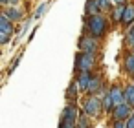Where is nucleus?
<instances>
[{
	"label": "nucleus",
	"mask_w": 134,
	"mask_h": 128,
	"mask_svg": "<svg viewBox=\"0 0 134 128\" xmlns=\"http://www.w3.org/2000/svg\"><path fill=\"white\" fill-rule=\"evenodd\" d=\"M107 31H108V20L107 17H103V13L83 19V35H88L99 40L107 35Z\"/></svg>",
	"instance_id": "1"
},
{
	"label": "nucleus",
	"mask_w": 134,
	"mask_h": 128,
	"mask_svg": "<svg viewBox=\"0 0 134 128\" xmlns=\"http://www.w3.org/2000/svg\"><path fill=\"white\" fill-rule=\"evenodd\" d=\"M97 64V57L92 55V53H83L79 51L75 55V62H74V68L77 70V73H85V71H92Z\"/></svg>",
	"instance_id": "2"
},
{
	"label": "nucleus",
	"mask_w": 134,
	"mask_h": 128,
	"mask_svg": "<svg viewBox=\"0 0 134 128\" xmlns=\"http://www.w3.org/2000/svg\"><path fill=\"white\" fill-rule=\"evenodd\" d=\"M83 112L88 115V117H97L103 110V102L101 99H97L96 95H86V99L83 101Z\"/></svg>",
	"instance_id": "3"
},
{
	"label": "nucleus",
	"mask_w": 134,
	"mask_h": 128,
	"mask_svg": "<svg viewBox=\"0 0 134 128\" xmlns=\"http://www.w3.org/2000/svg\"><path fill=\"white\" fill-rule=\"evenodd\" d=\"M13 29H15L13 22L2 13V15H0V44H2V46H6V44L11 40Z\"/></svg>",
	"instance_id": "4"
},
{
	"label": "nucleus",
	"mask_w": 134,
	"mask_h": 128,
	"mask_svg": "<svg viewBox=\"0 0 134 128\" xmlns=\"http://www.w3.org/2000/svg\"><path fill=\"white\" fill-rule=\"evenodd\" d=\"M77 48H79V51H83V53H92V55H96V53L99 51V40L94 39V37H88V35H81V37H79V42H77Z\"/></svg>",
	"instance_id": "5"
},
{
	"label": "nucleus",
	"mask_w": 134,
	"mask_h": 128,
	"mask_svg": "<svg viewBox=\"0 0 134 128\" xmlns=\"http://www.w3.org/2000/svg\"><path fill=\"white\" fill-rule=\"evenodd\" d=\"M79 119V110L75 102H66V106L61 112V121H70V123H77Z\"/></svg>",
	"instance_id": "6"
},
{
	"label": "nucleus",
	"mask_w": 134,
	"mask_h": 128,
	"mask_svg": "<svg viewBox=\"0 0 134 128\" xmlns=\"http://www.w3.org/2000/svg\"><path fill=\"white\" fill-rule=\"evenodd\" d=\"M132 108L127 104V102H123V104H119V106H116L114 108V112H112V119H114V123H118V121H127L130 115H132Z\"/></svg>",
	"instance_id": "7"
},
{
	"label": "nucleus",
	"mask_w": 134,
	"mask_h": 128,
	"mask_svg": "<svg viewBox=\"0 0 134 128\" xmlns=\"http://www.w3.org/2000/svg\"><path fill=\"white\" fill-rule=\"evenodd\" d=\"M108 93H110V97H112L114 108L125 102V88H121V86H118V84H112V86L108 88Z\"/></svg>",
	"instance_id": "8"
},
{
	"label": "nucleus",
	"mask_w": 134,
	"mask_h": 128,
	"mask_svg": "<svg viewBox=\"0 0 134 128\" xmlns=\"http://www.w3.org/2000/svg\"><path fill=\"white\" fill-rule=\"evenodd\" d=\"M94 75H96V73H92V71H85V73H77V75H75V81H77L79 90H81L83 93H86V92H88V86H90V82H92Z\"/></svg>",
	"instance_id": "9"
},
{
	"label": "nucleus",
	"mask_w": 134,
	"mask_h": 128,
	"mask_svg": "<svg viewBox=\"0 0 134 128\" xmlns=\"http://www.w3.org/2000/svg\"><path fill=\"white\" fill-rule=\"evenodd\" d=\"M79 93H81L79 84H77V81H75V79H72V81H70V84H68V88H66V92H64L66 102H75V101H77V97H79Z\"/></svg>",
	"instance_id": "10"
},
{
	"label": "nucleus",
	"mask_w": 134,
	"mask_h": 128,
	"mask_svg": "<svg viewBox=\"0 0 134 128\" xmlns=\"http://www.w3.org/2000/svg\"><path fill=\"white\" fill-rule=\"evenodd\" d=\"M2 13H4V15H6L13 24H15V22H20V20H22V17H24V11H22L20 8H13V6H6Z\"/></svg>",
	"instance_id": "11"
},
{
	"label": "nucleus",
	"mask_w": 134,
	"mask_h": 128,
	"mask_svg": "<svg viewBox=\"0 0 134 128\" xmlns=\"http://www.w3.org/2000/svg\"><path fill=\"white\" fill-rule=\"evenodd\" d=\"M101 90H105V86H103V79H101V75H94V79H92V82H90V86H88L86 95H97Z\"/></svg>",
	"instance_id": "12"
},
{
	"label": "nucleus",
	"mask_w": 134,
	"mask_h": 128,
	"mask_svg": "<svg viewBox=\"0 0 134 128\" xmlns=\"http://www.w3.org/2000/svg\"><path fill=\"white\" fill-rule=\"evenodd\" d=\"M123 26L130 28L134 24V4H127L125 6V15H123Z\"/></svg>",
	"instance_id": "13"
},
{
	"label": "nucleus",
	"mask_w": 134,
	"mask_h": 128,
	"mask_svg": "<svg viewBox=\"0 0 134 128\" xmlns=\"http://www.w3.org/2000/svg\"><path fill=\"white\" fill-rule=\"evenodd\" d=\"M123 70L127 75H130L134 79V53H129L125 59H123Z\"/></svg>",
	"instance_id": "14"
},
{
	"label": "nucleus",
	"mask_w": 134,
	"mask_h": 128,
	"mask_svg": "<svg viewBox=\"0 0 134 128\" xmlns=\"http://www.w3.org/2000/svg\"><path fill=\"white\" fill-rule=\"evenodd\" d=\"M99 8H97V2L96 0H86L85 4V17H94V15H99Z\"/></svg>",
	"instance_id": "15"
},
{
	"label": "nucleus",
	"mask_w": 134,
	"mask_h": 128,
	"mask_svg": "<svg viewBox=\"0 0 134 128\" xmlns=\"http://www.w3.org/2000/svg\"><path fill=\"white\" fill-rule=\"evenodd\" d=\"M123 15H125V6H114V9L110 11L112 22H123Z\"/></svg>",
	"instance_id": "16"
},
{
	"label": "nucleus",
	"mask_w": 134,
	"mask_h": 128,
	"mask_svg": "<svg viewBox=\"0 0 134 128\" xmlns=\"http://www.w3.org/2000/svg\"><path fill=\"white\" fill-rule=\"evenodd\" d=\"M125 102L134 110V84H127L125 86Z\"/></svg>",
	"instance_id": "17"
},
{
	"label": "nucleus",
	"mask_w": 134,
	"mask_h": 128,
	"mask_svg": "<svg viewBox=\"0 0 134 128\" xmlns=\"http://www.w3.org/2000/svg\"><path fill=\"white\" fill-rule=\"evenodd\" d=\"M101 102H103V112H108V113L114 112V102H112V97H110L108 92L105 93V97L101 99Z\"/></svg>",
	"instance_id": "18"
},
{
	"label": "nucleus",
	"mask_w": 134,
	"mask_h": 128,
	"mask_svg": "<svg viewBox=\"0 0 134 128\" xmlns=\"http://www.w3.org/2000/svg\"><path fill=\"white\" fill-rule=\"evenodd\" d=\"M96 2H97V8H99V11H101V13H108V11H112V9H114L112 0H96Z\"/></svg>",
	"instance_id": "19"
},
{
	"label": "nucleus",
	"mask_w": 134,
	"mask_h": 128,
	"mask_svg": "<svg viewBox=\"0 0 134 128\" xmlns=\"http://www.w3.org/2000/svg\"><path fill=\"white\" fill-rule=\"evenodd\" d=\"M125 44L134 50V24L130 28H127V31H125Z\"/></svg>",
	"instance_id": "20"
},
{
	"label": "nucleus",
	"mask_w": 134,
	"mask_h": 128,
	"mask_svg": "<svg viewBox=\"0 0 134 128\" xmlns=\"http://www.w3.org/2000/svg\"><path fill=\"white\" fill-rule=\"evenodd\" d=\"M77 128H90V119L85 112L79 113V119H77Z\"/></svg>",
	"instance_id": "21"
},
{
	"label": "nucleus",
	"mask_w": 134,
	"mask_h": 128,
	"mask_svg": "<svg viewBox=\"0 0 134 128\" xmlns=\"http://www.w3.org/2000/svg\"><path fill=\"white\" fill-rule=\"evenodd\" d=\"M48 8H50V2H42L41 6H39V9L35 11V15H33V20H37V19H41L46 11H48Z\"/></svg>",
	"instance_id": "22"
},
{
	"label": "nucleus",
	"mask_w": 134,
	"mask_h": 128,
	"mask_svg": "<svg viewBox=\"0 0 134 128\" xmlns=\"http://www.w3.org/2000/svg\"><path fill=\"white\" fill-rule=\"evenodd\" d=\"M59 128H77V123H70V121H59Z\"/></svg>",
	"instance_id": "23"
},
{
	"label": "nucleus",
	"mask_w": 134,
	"mask_h": 128,
	"mask_svg": "<svg viewBox=\"0 0 134 128\" xmlns=\"http://www.w3.org/2000/svg\"><path fill=\"white\" fill-rule=\"evenodd\" d=\"M125 126H127V128H134V112H132V115L125 121Z\"/></svg>",
	"instance_id": "24"
},
{
	"label": "nucleus",
	"mask_w": 134,
	"mask_h": 128,
	"mask_svg": "<svg viewBox=\"0 0 134 128\" xmlns=\"http://www.w3.org/2000/svg\"><path fill=\"white\" fill-rule=\"evenodd\" d=\"M19 60H20V57H17V59H13V62H11V66H9V73H11V71H13V70H15L17 66H19Z\"/></svg>",
	"instance_id": "25"
},
{
	"label": "nucleus",
	"mask_w": 134,
	"mask_h": 128,
	"mask_svg": "<svg viewBox=\"0 0 134 128\" xmlns=\"http://www.w3.org/2000/svg\"><path fill=\"white\" fill-rule=\"evenodd\" d=\"M114 6H127V0H112Z\"/></svg>",
	"instance_id": "26"
},
{
	"label": "nucleus",
	"mask_w": 134,
	"mask_h": 128,
	"mask_svg": "<svg viewBox=\"0 0 134 128\" xmlns=\"http://www.w3.org/2000/svg\"><path fill=\"white\" fill-rule=\"evenodd\" d=\"M114 128H127V126H125V121H118V123H114Z\"/></svg>",
	"instance_id": "27"
},
{
	"label": "nucleus",
	"mask_w": 134,
	"mask_h": 128,
	"mask_svg": "<svg viewBox=\"0 0 134 128\" xmlns=\"http://www.w3.org/2000/svg\"><path fill=\"white\" fill-rule=\"evenodd\" d=\"M19 2H20V0H9V2H8V6H13V8H19Z\"/></svg>",
	"instance_id": "28"
},
{
	"label": "nucleus",
	"mask_w": 134,
	"mask_h": 128,
	"mask_svg": "<svg viewBox=\"0 0 134 128\" xmlns=\"http://www.w3.org/2000/svg\"><path fill=\"white\" fill-rule=\"evenodd\" d=\"M8 2H9V0H0V4H2V6H4V8H6V6H8Z\"/></svg>",
	"instance_id": "29"
},
{
	"label": "nucleus",
	"mask_w": 134,
	"mask_h": 128,
	"mask_svg": "<svg viewBox=\"0 0 134 128\" xmlns=\"http://www.w3.org/2000/svg\"><path fill=\"white\" fill-rule=\"evenodd\" d=\"M132 84H134V79H132Z\"/></svg>",
	"instance_id": "30"
},
{
	"label": "nucleus",
	"mask_w": 134,
	"mask_h": 128,
	"mask_svg": "<svg viewBox=\"0 0 134 128\" xmlns=\"http://www.w3.org/2000/svg\"><path fill=\"white\" fill-rule=\"evenodd\" d=\"M132 53H134V51H132Z\"/></svg>",
	"instance_id": "31"
}]
</instances>
